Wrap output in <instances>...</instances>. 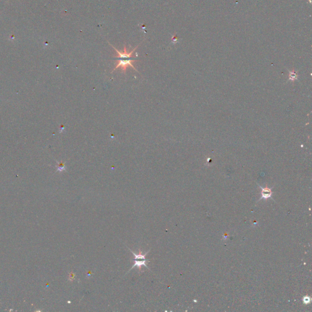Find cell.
Listing matches in <instances>:
<instances>
[{"label":"cell","instance_id":"1","mask_svg":"<svg viewBox=\"0 0 312 312\" xmlns=\"http://www.w3.org/2000/svg\"><path fill=\"white\" fill-rule=\"evenodd\" d=\"M110 45H111L113 48L117 51V56L115 57V59H116L118 62L117 65L116 66H115V68L113 69V71H114L115 70H116L117 69L119 68H121L124 73H125L128 66H131L134 70H135L136 71H137L136 68L132 65V62H134L136 60V58L135 57H132V54L134 52V51H135L136 50L138 46L136 47L135 48L132 50L130 52H127L126 46L125 45H124V51L123 52L118 51L111 44Z\"/></svg>","mask_w":312,"mask_h":312},{"label":"cell","instance_id":"2","mask_svg":"<svg viewBox=\"0 0 312 312\" xmlns=\"http://www.w3.org/2000/svg\"><path fill=\"white\" fill-rule=\"evenodd\" d=\"M259 187H260L261 189H262V197L260 198V199H259L258 201H260L263 199H266L268 198H271L272 196V188H268V187H266V188H264V187H262V186L259 185Z\"/></svg>","mask_w":312,"mask_h":312},{"label":"cell","instance_id":"3","mask_svg":"<svg viewBox=\"0 0 312 312\" xmlns=\"http://www.w3.org/2000/svg\"><path fill=\"white\" fill-rule=\"evenodd\" d=\"M146 258H145V259H135V261H134V265L132 266V268L131 269V270L136 266L139 268V269H141L142 266H145L147 269H149L148 267L147 266V265H146Z\"/></svg>","mask_w":312,"mask_h":312},{"label":"cell","instance_id":"4","mask_svg":"<svg viewBox=\"0 0 312 312\" xmlns=\"http://www.w3.org/2000/svg\"><path fill=\"white\" fill-rule=\"evenodd\" d=\"M289 72L290 73V77H289L290 81H294L297 79V74L296 73H295V71H289Z\"/></svg>","mask_w":312,"mask_h":312},{"label":"cell","instance_id":"5","mask_svg":"<svg viewBox=\"0 0 312 312\" xmlns=\"http://www.w3.org/2000/svg\"><path fill=\"white\" fill-rule=\"evenodd\" d=\"M65 164L64 163H62V162H60V163H59V165L58 166H57V171H62L65 170Z\"/></svg>","mask_w":312,"mask_h":312},{"label":"cell","instance_id":"6","mask_svg":"<svg viewBox=\"0 0 312 312\" xmlns=\"http://www.w3.org/2000/svg\"><path fill=\"white\" fill-rule=\"evenodd\" d=\"M310 297L309 296H305L303 298V301L304 304H309L310 302Z\"/></svg>","mask_w":312,"mask_h":312}]
</instances>
